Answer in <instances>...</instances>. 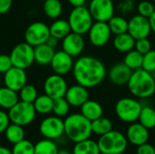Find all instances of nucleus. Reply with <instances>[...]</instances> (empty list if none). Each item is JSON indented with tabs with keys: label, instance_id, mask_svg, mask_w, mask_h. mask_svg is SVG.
Masks as SVG:
<instances>
[{
	"label": "nucleus",
	"instance_id": "nucleus-1",
	"mask_svg": "<svg viewBox=\"0 0 155 154\" xmlns=\"http://www.w3.org/2000/svg\"><path fill=\"white\" fill-rule=\"evenodd\" d=\"M72 71L76 83L86 88L99 85L107 75L104 63L100 59L89 55L79 57L74 62Z\"/></svg>",
	"mask_w": 155,
	"mask_h": 154
},
{
	"label": "nucleus",
	"instance_id": "nucleus-2",
	"mask_svg": "<svg viewBox=\"0 0 155 154\" xmlns=\"http://www.w3.org/2000/svg\"><path fill=\"white\" fill-rule=\"evenodd\" d=\"M127 86L134 96L141 99L149 98L155 93V78L152 73L140 68L133 71Z\"/></svg>",
	"mask_w": 155,
	"mask_h": 154
},
{
	"label": "nucleus",
	"instance_id": "nucleus-3",
	"mask_svg": "<svg viewBox=\"0 0 155 154\" xmlns=\"http://www.w3.org/2000/svg\"><path fill=\"white\" fill-rule=\"evenodd\" d=\"M64 123V134L74 143L89 139L92 132V122L82 113L68 115Z\"/></svg>",
	"mask_w": 155,
	"mask_h": 154
},
{
	"label": "nucleus",
	"instance_id": "nucleus-4",
	"mask_svg": "<svg viewBox=\"0 0 155 154\" xmlns=\"http://www.w3.org/2000/svg\"><path fill=\"white\" fill-rule=\"evenodd\" d=\"M97 143L102 154H117L125 152L128 140L122 133L112 130L101 135Z\"/></svg>",
	"mask_w": 155,
	"mask_h": 154
},
{
	"label": "nucleus",
	"instance_id": "nucleus-5",
	"mask_svg": "<svg viewBox=\"0 0 155 154\" xmlns=\"http://www.w3.org/2000/svg\"><path fill=\"white\" fill-rule=\"evenodd\" d=\"M94 21L89 9L84 5L74 7L68 16V23L72 32L83 35L88 34Z\"/></svg>",
	"mask_w": 155,
	"mask_h": 154
},
{
	"label": "nucleus",
	"instance_id": "nucleus-6",
	"mask_svg": "<svg viewBox=\"0 0 155 154\" xmlns=\"http://www.w3.org/2000/svg\"><path fill=\"white\" fill-rule=\"evenodd\" d=\"M143 105L134 98L124 97L117 101L115 104V113L117 117L128 123H133L138 121Z\"/></svg>",
	"mask_w": 155,
	"mask_h": 154
},
{
	"label": "nucleus",
	"instance_id": "nucleus-7",
	"mask_svg": "<svg viewBox=\"0 0 155 154\" xmlns=\"http://www.w3.org/2000/svg\"><path fill=\"white\" fill-rule=\"evenodd\" d=\"M36 111L33 103L19 101L8 110V115L12 123L26 126L33 123L35 118Z\"/></svg>",
	"mask_w": 155,
	"mask_h": 154
},
{
	"label": "nucleus",
	"instance_id": "nucleus-8",
	"mask_svg": "<svg viewBox=\"0 0 155 154\" xmlns=\"http://www.w3.org/2000/svg\"><path fill=\"white\" fill-rule=\"evenodd\" d=\"M13 63V66L27 69L35 62V50L34 46L26 42L17 44L9 54Z\"/></svg>",
	"mask_w": 155,
	"mask_h": 154
},
{
	"label": "nucleus",
	"instance_id": "nucleus-9",
	"mask_svg": "<svg viewBox=\"0 0 155 154\" xmlns=\"http://www.w3.org/2000/svg\"><path fill=\"white\" fill-rule=\"evenodd\" d=\"M50 29L43 22H35L29 25L25 32V40L32 46L45 44L50 36Z\"/></svg>",
	"mask_w": 155,
	"mask_h": 154
},
{
	"label": "nucleus",
	"instance_id": "nucleus-10",
	"mask_svg": "<svg viewBox=\"0 0 155 154\" xmlns=\"http://www.w3.org/2000/svg\"><path fill=\"white\" fill-rule=\"evenodd\" d=\"M39 132L45 139L56 140L64 133V123L55 115L46 117L40 123Z\"/></svg>",
	"mask_w": 155,
	"mask_h": 154
},
{
	"label": "nucleus",
	"instance_id": "nucleus-11",
	"mask_svg": "<svg viewBox=\"0 0 155 154\" xmlns=\"http://www.w3.org/2000/svg\"><path fill=\"white\" fill-rule=\"evenodd\" d=\"M94 21L108 22L115 12L113 0H91L88 7Z\"/></svg>",
	"mask_w": 155,
	"mask_h": 154
},
{
	"label": "nucleus",
	"instance_id": "nucleus-12",
	"mask_svg": "<svg viewBox=\"0 0 155 154\" xmlns=\"http://www.w3.org/2000/svg\"><path fill=\"white\" fill-rule=\"evenodd\" d=\"M67 89L68 85L63 75L57 74L49 75L44 83L45 93L53 98L54 100L64 97Z\"/></svg>",
	"mask_w": 155,
	"mask_h": 154
},
{
	"label": "nucleus",
	"instance_id": "nucleus-13",
	"mask_svg": "<svg viewBox=\"0 0 155 154\" xmlns=\"http://www.w3.org/2000/svg\"><path fill=\"white\" fill-rule=\"evenodd\" d=\"M112 32L107 22H94L88 32L90 43L96 47L104 46L111 38Z\"/></svg>",
	"mask_w": 155,
	"mask_h": 154
},
{
	"label": "nucleus",
	"instance_id": "nucleus-14",
	"mask_svg": "<svg viewBox=\"0 0 155 154\" xmlns=\"http://www.w3.org/2000/svg\"><path fill=\"white\" fill-rule=\"evenodd\" d=\"M152 32L149 19L141 15H134L128 21V33L135 39L146 38Z\"/></svg>",
	"mask_w": 155,
	"mask_h": 154
},
{
	"label": "nucleus",
	"instance_id": "nucleus-15",
	"mask_svg": "<svg viewBox=\"0 0 155 154\" xmlns=\"http://www.w3.org/2000/svg\"><path fill=\"white\" fill-rule=\"evenodd\" d=\"M85 46V41L83 37V34L71 32L67 34L62 42L63 51L70 54L71 56H78L80 55Z\"/></svg>",
	"mask_w": 155,
	"mask_h": 154
},
{
	"label": "nucleus",
	"instance_id": "nucleus-16",
	"mask_svg": "<svg viewBox=\"0 0 155 154\" xmlns=\"http://www.w3.org/2000/svg\"><path fill=\"white\" fill-rule=\"evenodd\" d=\"M27 81V75L25 70L13 66L4 75V84L6 87L19 92L25 84Z\"/></svg>",
	"mask_w": 155,
	"mask_h": 154
},
{
	"label": "nucleus",
	"instance_id": "nucleus-17",
	"mask_svg": "<svg viewBox=\"0 0 155 154\" xmlns=\"http://www.w3.org/2000/svg\"><path fill=\"white\" fill-rule=\"evenodd\" d=\"M74 64L73 56L62 50L55 52L50 65L54 74L64 76L73 70Z\"/></svg>",
	"mask_w": 155,
	"mask_h": 154
},
{
	"label": "nucleus",
	"instance_id": "nucleus-18",
	"mask_svg": "<svg viewBox=\"0 0 155 154\" xmlns=\"http://www.w3.org/2000/svg\"><path fill=\"white\" fill-rule=\"evenodd\" d=\"M64 98L69 104L74 107H81L87 100H89L88 88L76 84L68 87Z\"/></svg>",
	"mask_w": 155,
	"mask_h": 154
},
{
	"label": "nucleus",
	"instance_id": "nucleus-19",
	"mask_svg": "<svg viewBox=\"0 0 155 154\" xmlns=\"http://www.w3.org/2000/svg\"><path fill=\"white\" fill-rule=\"evenodd\" d=\"M126 138L133 145H142L149 140V130L140 123H133L127 129Z\"/></svg>",
	"mask_w": 155,
	"mask_h": 154
},
{
	"label": "nucleus",
	"instance_id": "nucleus-20",
	"mask_svg": "<svg viewBox=\"0 0 155 154\" xmlns=\"http://www.w3.org/2000/svg\"><path fill=\"white\" fill-rule=\"evenodd\" d=\"M133 74V70L130 69L124 63L115 64L108 72V77L110 81L116 85L127 84L129 79Z\"/></svg>",
	"mask_w": 155,
	"mask_h": 154
},
{
	"label": "nucleus",
	"instance_id": "nucleus-21",
	"mask_svg": "<svg viewBox=\"0 0 155 154\" xmlns=\"http://www.w3.org/2000/svg\"><path fill=\"white\" fill-rule=\"evenodd\" d=\"M35 50V62L41 65L50 64L55 54L54 48L49 46L47 44H42L34 47Z\"/></svg>",
	"mask_w": 155,
	"mask_h": 154
},
{
	"label": "nucleus",
	"instance_id": "nucleus-22",
	"mask_svg": "<svg viewBox=\"0 0 155 154\" xmlns=\"http://www.w3.org/2000/svg\"><path fill=\"white\" fill-rule=\"evenodd\" d=\"M80 108L81 113L91 122L102 117L104 113L103 106L94 100H87Z\"/></svg>",
	"mask_w": 155,
	"mask_h": 154
},
{
	"label": "nucleus",
	"instance_id": "nucleus-23",
	"mask_svg": "<svg viewBox=\"0 0 155 154\" xmlns=\"http://www.w3.org/2000/svg\"><path fill=\"white\" fill-rule=\"evenodd\" d=\"M114 46L117 51L126 54L129 51L134 49L135 39L128 32L117 34L114 39Z\"/></svg>",
	"mask_w": 155,
	"mask_h": 154
},
{
	"label": "nucleus",
	"instance_id": "nucleus-24",
	"mask_svg": "<svg viewBox=\"0 0 155 154\" xmlns=\"http://www.w3.org/2000/svg\"><path fill=\"white\" fill-rule=\"evenodd\" d=\"M19 102L17 92L5 86L0 87V107L5 110L11 109Z\"/></svg>",
	"mask_w": 155,
	"mask_h": 154
},
{
	"label": "nucleus",
	"instance_id": "nucleus-25",
	"mask_svg": "<svg viewBox=\"0 0 155 154\" xmlns=\"http://www.w3.org/2000/svg\"><path fill=\"white\" fill-rule=\"evenodd\" d=\"M50 34L56 37L59 40H63L67 34H69L72 30L68 20L64 19H56L50 26Z\"/></svg>",
	"mask_w": 155,
	"mask_h": 154
},
{
	"label": "nucleus",
	"instance_id": "nucleus-26",
	"mask_svg": "<svg viewBox=\"0 0 155 154\" xmlns=\"http://www.w3.org/2000/svg\"><path fill=\"white\" fill-rule=\"evenodd\" d=\"M73 154H101V152L97 142L86 139L74 144Z\"/></svg>",
	"mask_w": 155,
	"mask_h": 154
},
{
	"label": "nucleus",
	"instance_id": "nucleus-27",
	"mask_svg": "<svg viewBox=\"0 0 155 154\" xmlns=\"http://www.w3.org/2000/svg\"><path fill=\"white\" fill-rule=\"evenodd\" d=\"M33 104L36 113L40 114H47L53 111L54 99L45 93L42 95H38Z\"/></svg>",
	"mask_w": 155,
	"mask_h": 154
},
{
	"label": "nucleus",
	"instance_id": "nucleus-28",
	"mask_svg": "<svg viewBox=\"0 0 155 154\" xmlns=\"http://www.w3.org/2000/svg\"><path fill=\"white\" fill-rule=\"evenodd\" d=\"M5 135L6 140L14 145L23 141L25 139V130L23 126L15 124V123H11L6 128L5 132Z\"/></svg>",
	"mask_w": 155,
	"mask_h": 154
},
{
	"label": "nucleus",
	"instance_id": "nucleus-29",
	"mask_svg": "<svg viewBox=\"0 0 155 154\" xmlns=\"http://www.w3.org/2000/svg\"><path fill=\"white\" fill-rule=\"evenodd\" d=\"M43 9L47 17L58 19L63 12V5L60 0H45L44 1Z\"/></svg>",
	"mask_w": 155,
	"mask_h": 154
},
{
	"label": "nucleus",
	"instance_id": "nucleus-30",
	"mask_svg": "<svg viewBox=\"0 0 155 154\" xmlns=\"http://www.w3.org/2000/svg\"><path fill=\"white\" fill-rule=\"evenodd\" d=\"M112 34L117 35L128 32V20L121 15H114L108 22Z\"/></svg>",
	"mask_w": 155,
	"mask_h": 154
},
{
	"label": "nucleus",
	"instance_id": "nucleus-31",
	"mask_svg": "<svg viewBox=\"0 0 155 154\" xmlns=\"http://www.w3.org/2000/svg\"><path fill=\"white\" fill-rule=\"evenodd\" d=\"M139 123L148 130L155 127V110L151 106H143L138 119Z\"/></svg>",
	"mask_w": 155,
	"mask_h": 154
},
{
	"label": "nucleus",
	"instance_id": "nucleus-32",
	"mask_svg": "<svg viewBox=\"0 0 155 154\" xmlns=\"http://www.w3.org/2000/svg\"><path fill=\"white\" fill-rule=\"evenodd\" d=\"M143 54L136 51L135 49H133L126 53L124 56V63L133 71L142 68L143 65Z\"/></svg>",
	"mask_w": 155,
	"mask_h": 154
},
{
	"label": "nucleus",
	"instance_id": "nucleus-33",
	"mask_svg": "<svg viewBox=\"0 0 155 154\" xmlns=\"http://www.w3.org/2000/svg\"><path fill=\"white\" fill-rule=\"evenodd\" d=\"M113 130V123L106 117H100L92 122V132L97 135H104Z\"/></svg>",
	"mask_w": 155,
	"mask_h": 154
},
{
	"label": "nucleus",
	"instance_id": "nucleus-34",
	"mask_svg": "<svg viewBox=\"0 0 155 154\" xmlns=\"http://www.w3.org/2000/svg\"><path fill=\"white\" fill-rule=\"evenodd\" d=\"M58 148L53 140L44 139L35 145V154H57Z\"/></svg>",
	"mask_w": 155,
	"mask_h": 154
},
{
	"label": "nucleus",
	"instance_id": "nucleus-35",
	"mask_svg": "<svg viewBox=\"0 0 155 154\" xmlns=\"http://www.w3.org/2000/svg\"><path fill=\"white\" fill-rule=\"evenodd\" d=\"M70 104L64 97H61L58 99L54 100V106H53V113L57 117H64L69 113L70 111Z\"/></svg>",
	"mask_w": 155,
	"mask_h": 154
},
{
	"label": "nucleus",
	"instance_id": "nucleus-36",
	"mask_svg": "<svg viewBox=\"0 0 155 154\" xmlns=\"http://www.w3.org/2000/svg\"><path fill=\"white\" fill-rule=\"evenodd\" d=\"M19 99L20 101L34 103L35 99L38 97V92L36 88L32 84H25L20 91H19Z\"/></svg>",
	"mask_w": 155,
	"mask_h": 154
},
{
	"label": "nucleus",
	"instance_id": "nucleus-37",
	"mask_svg": "<svg viewBox=\"0 0 155 154\" xmlns=\"http://www.w3.org/2000/svg\"><path fill=\"white\" fill-rule=\"evenodd\" d=\"M13 154H35V144L24 139L23 141L13 145L12 148Z\"/></svg>",
	"mask_w": 155,
	"mask_h": 154
},
{
	"label": "nucleus",
	"instance_id": "nucleus-38",
	"mask_svg": "<svg viewBox=\"0 0 155 154\" xmlns=\"http://www.w3.org/2000/svg\"><path fill=\"white\" fill-rule=\"evenodd\" d=\"M142 68L150 72H155V50H151L147 54H143V65Z\"/></svg>",
	"mask_w": 155,
	"mask_h": 154
},
{
	"label": "nucleus",
	"instance_id": "nucleus-39",
	"mask_svg": "<svg viewBox=\"0 0 155 154\" xmlns=\"http://www.w3.org/2000/svg\"><path fill=\"white\" fill-rule=\"evenodd\" d=\"M137 11H138L139 15L149 18L155 11L154 5L152 2L144 0V1H142L138 4Z\"/></svg>",
	"mask_w": 155,
	"mask_h": 154
},
{
	"label": "nucleus",
	"instance_id": "nucleus-40",
	"mask_svg": "<svg viewBox=\"0 0 155 154\" xmlns=\"http://www.w3.org/2000/svg\"><path fill=\"white\" fill-rule=\"evenodd\" d=\"M134 49H135L136 51H138L139 53H141L142 54H147L149 51L152 50V44H151V41L148 39V37L137 39V40H135V46H134Z\"/></svg>",
	"mask_w": 155,
	"mask_h": 154
},
{
	"label": "nucleus",
	"instance_id": "nucleus-41",
	"mask_svg": "<svg viewBox=\"0 0 155 154\" xmlns=\"http://www.w3.org/2000/svg\"><path fill=\"white\" fill-rule=\"evenodd\" d=\"M12 67H13V63L10 55L0 54V74H5Z\"/></svg>",
	"mask_w": 155,
	"mask_h": 154
},
{
	"label": "nucleus",
	"instance_id": "nucleus-42",
	"mask_svg": "<svg viewBox=\"0 0 155 154\" xmlns=\"http://www.w3.org/2000/svg\"><path fill=\"white\" fill-rule=\"evenodd\" d=\"M11 121L8 115V113L0 110V133H3L5 132L6 128L9 126Z\"/></svg>",
	"mask_w": 155,
	"mask_h": 154
},
{
	"label": "nucleus",
	"instance_id": "nucleus-43",
	"mask_svg": "<svg viewBox=\"0 0 155 154\" xmlns=\"http://www.w3.org/2000/svg\"><path fill=\"white\" fill-rule=\"evenodd\" d=\"M136 153L155 154V148L153 145H151V144L145 143H143V144H142V145L137 146V152H136Z\"/></svg>",
	"mask_w": 155,
	"mask_h": 154
},
{
	"label": "nucleus",
	"instance_id": "nucleus-44",
	"mask_svg": "<svg viewBox=\"0 0 155 154\" xmlns=\"http://www.w3.org/2000/svg\"><path fill=\"white\" fill-rule=\"evenodd\" d=\"M13 0H0V15L7 13L12 7Z\"/></svg>",
	"mask_w": 155,
	"mask_h": 154
},
{
	"label": "nucleus",
	"instance_id": "nucleus-45",
	"mask_svg": "<svg viewBox=\"0 0 155 154\" xmlns=\"http://www.w3.org/2000/svg\"><path fill=\"white\" fill-rule=\"evenodd\" d=\"M58 41H59V39H57L56 37H54L53 35H50L48 37V39L46 40L45 44H47L49 46H51L53 48H55L57 46V44H58Z\"/></svg>",
	"mask_w": 155,
	"mask_h": 154
},
{
	"label": "nucleus",
	"instance_id": "nucleus-46",
	"mask_svg": "<svg viewBox=\"0 0 155 154\" xmlns=\"http://www.w3.org/2000/svg\"><path fill=\"white\" fill-rule=\"evenodd\" d=\"M69 2V4L71 5H73L74 7H77V6H83L85 5L86 0H67Z\"/></svg>",
	"mask_w": 155,
	"mask_h": 154
},
{
	"label": "nucleus",
	"instance_id": "nucleus-47",
	"mask_svg": "<svg viewBox=\"0 0 155 154\" xmlns=\"http://www.w3.org/2000/svg\"><path fill=\"white\" fill-rule=\"evenodd\" d=\"M148 19H149V22H150V25H151L152 32L155 33V11L153 13V15Z\"/></svg>",
	"mask_w": 155,
	"mask_h": 154
},
{
	"label": "nucleus",
	"instance_id": "nucleus-48",
	"mask_svg": "<svg viewBox=\"0 0 155 154\" xmlns=\"http://www.w3.org/2000/svg\"><path fill=\"white\" fill-rule=\"evenodd\" d=\"M0 154H13L12 150H9L8 148L5 146H0Z\"/></svg>",
	"mask_w": 155,
	"mask_h": 154
},
{
	"label": "nucleus",
	"instance_id": "nucleus-49",
	"mask_svg": "<svg viewBox=\"0 0 155 154\" xmlns=\"http://www.w3.org/2000/svg\"><path fill=\"white\" fill-rule=\"evenodd\" d=\"M57 154H73L71 153L69 151H67V150H64V149H63V150H60V151H58V153Z\"/></svg>",
	"mask_w": 155,
	"mask_h": 154
},
{
	"label": "nucleus",
	"instance_id": "nucleus-50",
	"mask_svg": "<svg viewBox=\"0 0 155 154\" xmlns=\"http://www.w3.org/2000/svg\"><path fill=\"white\" fill-rule=\"evenodd\" d=\"M1 84H2V78L0 77V87H1Z\"/></svg>",
	"mask_w": 155,
	"mask_h": 154
},
{
	"label": "nucleus",
	"instance_id": "nucleus-51",
	"mask_svg": "<svg viewBox=\"0 0 155 154\" xmlns=\"http://www.w3.org/2000/svg\"><path fill=\"white\" fill-rule=\"evenodd\" d=\"M117 154H124V152H122V153H117Z\"/></svg>",
	"mask_w": 155,
	"mask_h": 154
},
{
	"label": "nucleus",
	"instance_id": "nucleus-52",
	"mask_svg": "<svg viewBox=\"0 0 155 154\" xmlns=\"http://www.w3.org/2000/svg\"><path fill=\"white\" fill-rule=\"evenodd\" d=\"M39 1H45V0H39Z\"/></svg>",
	"mask_w": 155,
	"mask_h": 154
},
{
	"label": "nucleus",
	"instance_id": "nucleus-53",
	"mask_svg": "<svg viewBox=\"0 0 155 154\" xmlns=\"http://www.w3.org/2000/svg\"><path fill=\"white\" fill-rule=\"evenodd\" d=\"M153 2H154V3H155V0H153Z\"/></svg>",
	"mask_w": 155,
	"mask_h": 154
},
{
	"label": "nucleus",
	"instance_id": "nucleus-54",
	"mask_svg": "<svg viewBox=\"0 0 155 154\" xmlns=\"http://www.w3.org/2000/svg\"><path fill=\"white\" fill-rule=\"evenodd\" d=\"M101 154H102V153H101Z\"/></svg>",
	"mask_w": 155,
	"mask_h": 154
},
{
	"label": "nucleus",
	"instance_id": "nucleus-55",
	"mask_svg": "<svg viewBox=\"0 0 155 154\" xmlns=\"http://www.w3.org/2000/svg\"><path fill=\"white\" fill-rule=\"evenodd\" d=\"M154 73H155V72H154Z\"/></svg>",
	"mask_w": 155,
	"mask_h": 154
}]
</instances>
